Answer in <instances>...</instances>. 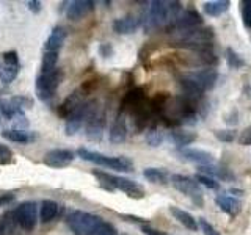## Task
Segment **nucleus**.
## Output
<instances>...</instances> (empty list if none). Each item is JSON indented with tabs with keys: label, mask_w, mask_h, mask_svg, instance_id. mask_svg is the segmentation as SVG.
Returning <instances> with one entry per match:
<instances>
[{
	"label": "nucleus",
	"mask_w": 251,
	"mask_h": 235,
	"mask_svg": "<svg viewBox=\"0 0 251 235\" xmlns=\"http://www.w3.org/2000/svg\"><path fill=\"white\" fill-rule=\"evenodd\" d=\"M5 234H6V216L0 218V235H5Z\"/></svg>",
	"instance_id": "49"
},
{
	"label": "nucleus",
	"mask_w": 251,
	"mask_h": 235,
	"mask_svg": "<svg viewBox=\"0 0 251 235\" xmlns=\"http://www.w3.org/2000/svg\"><path fill=\"white\" fill-rule=\"evenodd\" d=\"M14 199L13 194H6V196H0V206H6V204H10L11 201Z\"/></svg>",
	"instance_id": "48"
},
{
	"label": "nucleus",
	"mask_w": 251,
	"mask_h": 235,
	"mask_svg": "<svg viewBox=\"0 0 251 235\" xmlns=\"http://www.w3.org/2000/svg\"><path fill=\"white\" fill-rule=\"evenodd\" d=\"M75 159V155L69 149H52V151L46 152L43 157V163L46 166L53 168V169H61L69 166L73 160Z\"/></svg>",
	"instance_id": "10"
},
{
	"label": "nucleus",
	"mask_w": 251,
	"mask_h": 235,
	"mask_svg": "<svg viewBox=\"0 0 251 235\" xmlns=\"http://www.w3.org/2000/svg\"><path fill=\"white\" fill-rule=\"evenodd\" d=\"M242 19L245 27L251 28V0H243L242 2Z\"/></svg>",
	"instance_id": "36"
},
{
	"label": "nucleus",
	"mask_w": 251,
	"mask_h": 235,
	"mask_svg": "<svg viewBox=\"0 0 251 235\" xmlns=\"http://www.w3.org/2000/svg\"><path fill=\"white\" fill-rule=\"evenodd\" d=\"M179 154L184 157L185 160L198 163L201 166H206V164H212L214 163V155L202 151V149H180Z\"/></svg>",
	"instance_id": "16"
},
{
	"label": "nucleus",
	"mask_w": 251,
	"mask_h": 235,
	"mask_svg": "<svg viewBox=\"0 0 251 235\" xmlns=\"http://www.w3.org/2000/svg\"><path fill=\"white\" fill-rule=\"evenodd\" d=\"M91 107H93V104H90V102H82V104L66 118L65 133L68 137H73L78 130H80V127L86 122V119H88Z\"/></svg>",
	"instance_id": "9"
},
{
	"label": "nucleus",
	"mask_w": 251,
	"mask_h": 235,
	"mask_svg": "<svg viewBox=\"0 0 251 235\" xmlns=\"http://www.w3.org/2000/svg\"><path fill=\"white\" fill-rule=\"evenodd\" d=\"M239 143H240L242 146H251V127H247L245 130H243V132L240 133Z\"/></svg>",
	"instance_id": "43"
},
{
	"label": "nucleus",
	"mask_w": 251,
	"mask_h": 235,
	"mask_svg": "<svg viewBox=\"0 0 251 235\" xmlns=\"http://www.w3.org/2000/svg\"><path fill=\"white\" fill-rule=\"evenodd\" d=\"M0 121H2V119H0Z\"/></svg>",
	"instance_id": "51"
},
{
	"label": "nucleus",
	"mask_w": 251,
	"mask_h": 235,
	"mask_svg": "<svg viewBox=\"0 0 251 235\" xmlns=\"http://www.w3.org/2000/svg\"><path fill=\"white\" fill-rule=\"evenodd\" d=\"M200 174H204V176H209L212 179H222V180H234L235 176L229 169L226 168H218V166H214V164H206V166H200L198 168Z\"/></svg>",
	"instance_id": "21"
},
{
	"label": "nucleus",
	"mask_w": 251,
	"mask_h": 235,
	"mask_svg": "<svg viewBox=\"0 0 251 235\" xmlns=\"http://www.w3.org/2000/svg\"><path fill=\"white\" fill-rule=\"evenodd\" d=\"M58 63V52H44L43 61H41V72H50L57 69Z\"/></svg>",
	"instance_id": "29"
},
{
	"label": "nucleus",
	"mask_w": 251,
	"mask_h": 235,
	"mask_svg": "<svg viewBox=\"0 0 251 235\" xmlns=\"http://www.w3.org/2000/svg\"><path fill=\"white\" fill-rule=\"evenodd\" d=\"M200 226H201V229L204 232V235H222L220 234L214 226H212L207 219H204V218H200Z\"/></svg>",
	"instance_id": "42"
},
{
	"label": "nucleus",
	"mask_w": 251,
	"mask_h": 235,
	"mask_svg": "<svg viewBox=\"0 0 251 235\" xmlns=\"http://www.w3.org/2000/svg\"><path fill=\"white\" fill-rule=\"evenodd\" d=\"M145 102V91L141 88H133L130 90L127 94H126V97L123 100V107H121V112H124L126 108H135L138 105H141Z\"/></svg>",
	"instance_id": "24"
},
{
	"label": "nucleus",
	"mask_w": 251,
	"mask_h": 235,
	"mask_svg": "<svg viewBox=\"0 0 251 235\" xmlns=\"http://www.w3.org/2000/svg\"><path fill=\"white\" fill-rule=\"evenodd\" d=\"M10 121L13 122V125H14V129H16V130H25V129L28 127L27 116H25V113L22 112V110H19V112H16Z\"/></svg>",
	"instance_id": "34"
},
{
	"label": "nucleus",
	"mask_w": 251,
	"mask_h": 235,
	"mask_svg": "<svg viewBox=\"0 0 251 235\" xmlns=\"http://www.w3.org/2000/svg\"><path fill=\"white\" fill-rule=\"evenodd\" d=\"M77 155L80 157L85 162H91L94 164H99V166H105L110 169H116V171H123V172H129L133 171V163L127 157H108L96 151H90V149L80 147L77 151Z\"/></svg>",
	"instance_id": "3"
},
{
	"label": "nucleus",
	"mask_w": 251,
	"mask_h": 235,
	"mask_svg": "<svg viewBox=\"0 0 251 235\" xmlns=\"http://www.w3.org/2000/svg\"><path fill=\"white\" fill-rule=\"evenodd\" d=\"M215 204L218 209L227 213L229 216H237L242 210V202L237 198H232V196H226V194H218L215 198Z\"/></svg>",
	"instance_id": "15"
},
{
	"label": "nucleus",
	"mask_w": 251,
	"mask_h": 235,
	"mask_svg": "<svg viewBox=\"0 0 251 235\" xmlns=\"http://www.w3.org/2000/svg\"><path fill=\"white\" fill-rule=\"evenodd\" d=\"M11 104L16 107V108H19V110H30V108H33V105H35V102H33V99L31 97H28V96H13L11 99Z\"/></svg>",
	"instance_id": "33"
},
{
	"label": "nucleus",
	"mask_w": 251,
	"mask_h": 235,
	"mask_svg": "<svg viewBox=\"0 0 251 235\" xmlns=\"http://www.w3.org/2000/svg\"><path fill=\"white\" fill-rule=\"evenodd\" d=\"M141 25V21L135 16H124L113 22V31L118 35H129L137 31L138 27Z\"/></svg>",
	"instance_id": "17"
},
{
	"label": "nucleus",
	"mask_w": 251,
	"mask_h": 235,
	"mask_svg": "<svg viewBox=\"0 0 251 235\" xmlns=\"http://www.w3.org/2000/svg\"><path fill=\"white\" fill-rule=\"evenodd\" d=\"M104 223V219L88 212L74 210L66 216V224L75 235H91L98 227Z\"/></svg>",
	"instance_id": "4"
},
{
	"label": "nucleus",
	"mask_w": 251,
	"mask_h": 235,
	"mask_svg": "<svg viewBox=\"0 0 251 235\" xmlns=\"http://www.w3.org/2000/svg\"><path fill=\"white\" fill-rule=\"evenodd\" d=\"M141 232H143L145 235H167L162 231H157V229H154V227H149L148 224L141 226Z\"/></svg>",
	"instance_id": "46"
},
{
	"label": "nucleus",
	"mask_w": 251,
	"mask_h": 235,
	"mask_svg": "<svg viewBox=\"0 0 251 235\" xmlns=\"http://www.w3.org/2000/svg\"><path fill=\"white\" fill-rule=\"evenodd\" d=\"M187 77L190 78V80H193L198 88H201L202 91H207L210 88H214L218 74H217V70L207 68V69H201V70H196V72L187 74Z\"/></svg>",
	"instance_id": "13"
},
{
	"label": "nucleus",
	"mask_w": 251,
	"mask_h": 235,
	"mask_svg": "<svg viewBox=\"0 0 251 235\" xmlns=\"http://www.w3.org/2000/svg\"><path fill=\"white\" fill-rule=\"evenodd\" d=\"M2 137L13 141V143H19V144H28L33 143L36 140V133L35 132H27V130H16V129H10V130H3Z\"/></svg>",
	"instance_id": "20"
},
{
	"label": "nucleus",
	"mask_w": 251,
	"mask_h": 235,
	"mask_svg": "<svg viewBox=\"0 0 251 235\" xmlns=\"http://www.w3.org/2000/svg\"><path fill=\"white\" fill-rule=\"evenodd\" d=\"M58 210L60 207L55 201L50 199L41 201V209H39V219H41V223H49L53 218H57Z\"/></svg>",
	"instance_id": "23"
},
{
	"label": "nucleus",
	"mask_w": 251,
	"mask_h": 235,
	"mask_svg": "<svg viewBox=\"0 0 251 235\" xmlns=\"http://www.w3.org/2000/svg\"><path fill=\"white\" fill-rule=\"evenodd\" d=\"M91 235H118V231H116V227L113 224L104 221Z\"/></svg>",
	"instance_id": "38"
},
{
	"label": "nucleus",
	"mask_w": 251,
	"mask_h": 235,
	"mask_svg": "<svg viewBox=\"0 0 251 235\" xmlns=\"http://www.w3.org/2000/svg\"><path fill=\"white\" fill-rule=\"evenodd\" d=\"M65 39H66V30L63 28L61 25H57L52 30V33L49 35V38L46 39L44 52H58L63 47Z\"/></svg>",
	"instance_id": "19"
},
{
	"label": "nucleus",
	"mask_w": 251,
	"mask_h": 235,
	"mask_svg": "<svg viewBox=\"0 0 251 235\" xmlns=\"http://www.w3.org/2000/svg\"><path fill=\"white\" fill-rule=\"evenodd\" d=\"M82 102H83V100H82V97H80V93H77V91L73 93V94H71V96L60 105V108H58V115L63 116V118L66 119V118H68L71 113H73L74 110L82 104Z\"/></svg>",
	"instance_id": "25"
},
{
	"label": "nucleus",
	"mask_w": 251,
	"mask_h": 235,
	"mask_svg": "<svg viewBox=\"0 0 251 235\" xmlns=\"http://www.w3.org/2000/svg\"><path fill=\"white\" fill-rule=\"evenodd\" d=\"M170 182L177 191L187 194L188 198L193 201V204H196V206H202V191L200 188V184L196 182L195 179H190L187 176H180V174H173L170 177Z\"/></svg>",
	"instance_id": "8"
},
{
	"label": "nucleus",
	"mask_w": 251,
	"mask_h": 235,
	"mask_svg": "<svg viewBox=\"0 0 251 235\" xmlns=\"http://www.w3.org/2000/svg\"><path fill=\"white\" fill-rule=\"evenodd\" d=\"M93 176L98 177L100 182V187L105 188L108 191L121 190L132 199H143L145 198L143 187L138 185L137 182H133V180L124 179L120 176H113V174H108V172H102V171H93Z\"/></svg>",
	"instance_id": "2"
},
{
	"label": "nucleus",
	"mask_w": 251,
	"mask_h": 235,
	"mask_svg": "<svg viewBox=\"0 0 251 235\" xmlns=\"http://www.w3.org/2000/svg\"><path fill=\"white\" fill-rule=\"evenodd\" d=\"M180 33L182 35H180V38H179V46L196 50V52L209 50L210 41L214 39V30H212L210 27L192 28V30L180 31Z\"/></svg>",
	"instance_id": "5"
},
{
	"label": "nucleus",
	"mask_w": 251,
	"mask_h": 235,
	"mask_svg": "<svg viewBox=\"0 0 251 235\" xmlns=\"http://www.w3.org/2000/svg\"><path fill=\"white\" fill-rule=\"evenodd\" d=\"M14 221L18 223L24 231H33L38 223V206L33 201H25L19 204L13 212Z\"/></svg>",
	"instance_id": "7"
},
{
	"label": "nucleus",
	"mask_w": 251,
	"mask_h": 235,
	"mask_svg": "<svg viewBox=\"0 0 251 235\" xmlns=\"http://www.w3.org/2000/svg\"><path fill=\"white\" fill-rule=\"evenodd\" d=\"M182 13L179 2H163V0H154L149 6L143 27L146 31L155 30L159 27L171 25L176 21L177 16Z\"/></svg>",
	"instance_id": "1"
},
{
	"label": "nucleus",
	"mask_w": 251,
	"mask_h": 235,
	"mask_svg": "<svg viewBox=\"0 0 251 235\" xmlns=\"http://www.w3.org/2000/svg\"><path fill=\"white\" fill-rule=\"evenodd\" d=\"M3 61L6 63V66H19V57L16 50H10L3 53Z\"/></svg>",
	"instance_id": "41"
},
{
	"label": "nucleus",
	"mask_w": 251,
	"mask_h": 235,
	"mask_svg": "<svg viewBox=\"0 0 251 235\" xmlns=\"http://www.w3.org/2000/svg\"><path fill=\"white\" fill-rule=\"evenodd\" d=\"M143 176H145L146 180H149V182H152V184L165 185V184L168 182L167 172H165L163 169H159V168H146L143 171Z\"/></svg>",
	"instance_id": "28"
},
{
	"label": "nucleus",
	"mask_w": 251,
	"mask_h": 235,
	"mask_svg": "<svg viewBox=\"0 0 251 235\" xmlns=\"http://www.w3.org/2000/svg\"><path fill=\"white\" fill-rule=\"evenodd\" d=\"M13 162V151L5 144H0V164H10Z\"/></svg>",
	"instance_id": "40"
},
{
	"label": "nucleus",
	"mask_w": 251,
	"mask_h": 235,
	"mask_svg": "<svg viewBox=\"0 0 251 235\" xmlns=\"http://www.w3.org/2000/svg\"><path fill=\"white\" fill-rule=\"evenodd\" d=\"M215 137L220 141H225V143H232V141L237 138V132L235 130H215Z\"/></svg>",
	"instance_id": "39"
},
{
	"label": "nucleus",
	"mask_w": 251,
	"mask_h": 235,
	"mask_svg": "<svg viewBox=\"0 0 251 235\" xmlns=\"http://www.w3.org/2000/svg\"><path fill=\"white\" fill-rule=\"evenodd\" d=\"M171 140L175 141V144L184 149L185 146L192 144L196 140V133L187 132V130H175V132H171Z\"/></svg>",
	"instance_id": "27"
},
{
	"label": "nucleus",
	"mask_w": 251,
	"mask_h": 235,
	"mask_svg": "<svg viewBox=\"0 0 251 235\" xmlns=\"http://www.w3.org/2000/svg\"><path fill=\"white\" fill-rule=\"evenodd\" d=\"M63 80V72L61 69H53L50 72H41L36 77V97L43 102L50 100L55 93H57L58 86Z\"/></svg>",
	"instance_id": "6"
},
{
	"label": "nucleus",
	"mask_w": 251,
	"mask_h": 235,
	"mask_svg": "<svg viewBox=\"0 0 251 235\" xmlns=\"http://www.w3.org/2000/svg\"><path fill=\"white\" fill-rule=\"evenodd\" d=\"M16 112H19V108H16L11 104L10 99H0V113H2L6 119H11Z\"/></svg>",
	"instance_id": "35"
},
{
	"label": "nucleus",
	"mask_w": 251,
	"mask_h": 235,
	"mask_svg": "<svg viewBox=\"0 0 251 235\" xmlns=\"http://www.w3.org/2000/svg\"><path fill=\"white\" fill-rule=\"evenodd\" d=\"M200 25H202V18L200 16V13L195 10H185L177 16L176 21L170 25V28L185 31V30L196 28Z\"/></svg>",
	"instance_id": "12"
},
{
	"label": "nucleus",
	"mask_w": 251,
	"mask_h": 235,
	"mask_svg": "<svg viewBox=\"0 0 251 235\" xmlns=\"http://www.w3.org/2000/svg\"><path fill=\"white\" fill-rule=\"evenodd\" d=\"M226 61H227V65H229V68L232 69H240L245 66V61H243L240 55L234 49H231V47L226 49Z\"/></svg>",
	"instance_id": "31"
},
{
	"label": "nucleus",
	"mask_w": 251,
	"mask_h": 235,
	"mask_svg": "<svg viewBox=\"0 0 251 235\" xmlns=\"http://www.w3.org/2000/svg\"><path fill=\"white\" fill-rule=\"evenodd\" d=\"M146 143L151 146V147H157V146H160L163 143V133L160 130H157V129H149L146 132Z\"/></svg>",
	"instance_id": "32"
},
{
	"label": "nucleus",
	"mask_w": 251,
	"mask_h": 235,
	"mask_svg": "<svg viewBox=\"0 0 251 235\" xmlns=\"http://www.w3.org/2000/svg\"><path fill=\"white\" fill-rule=\"evenodd\" d=\"M99 53H100L104 58H110V57L113 55V46L110 44V43L100 44V47H99Z\"/></svg>",
	"instance_id": "44"
},
{
	"label": "nucleus",
	"mask_w": 251,
	"mask_h": 235,
	"mask_svg": "<svg viewBox=\"0 0 251 235\" xmlns=\"http://www.w3.org/2000/svg\"><path fill=\"white\" fill-rule=\"evenodd\" d=\"M229 2L227 0H212V2L204 3V13L209 16H222L229 10Z\"/></svg>",
	"instance_id": "26"
},
{
	"label": "nucleus",
	"mask_w": 251,
	"mask_h": 235,
	"mask_svg": "<svg viewBox=\"0 0 251 235\" xmlns=\"http://www.w3.org/2000/svg\"><path fill=\"white\" fill-rule=\"evenodd\" d=\"M195 180L198 184H202L204 187L210 188V190H218V182L215 179H212L209 176H204V174H196L195 176Z\"/></svg>",
	"instance_id": "37"
},
{
	"label": "nucleus",
	"mask_w": 251,
	"mask_h": 235,
	"mask_svg": "<svg viewBox=\"0 0 251 235\" xmlns=\"http://www.w3.org/2000/svg\"><path fill=\"white\" fill-rule=\"evenodd\" d=\"M27 8L31 11V13H35L38 14L39 11H41V8H43V3L41 2H38V0H28V2L25 3Z\"/></svg>",
	"instance_id": "45"
},
{
	"label": "nucleus",
	"mask_w": 251,
	"mask_h": 235,
	"mask_svg": "<svg viewBox=\"0 0 251 235\" xmlns=\"http://www.w3.org/2000/svg\"><path fill=\"white\" fill-rule=\"evenodd\" d=\"M170 213L175 216L184 227H187L188 231H196V229H198V223H196V219L190 213H188V212L179 209L176 206H171L170 207Z\"/></svg>",
	"instance_id": "22"
},
{
	"label": "nucleus",
	"mask_w": 251,
	"mask_h": 235,
	"mask_svg": "<svg viewBox=\"0 0 251 235\" xmlns=\"http://www.w3.org/2000/svg\"><path fill=\"white\" fill-rule=\"evenodd\" d=\"M18 75H19V66H5L0 69V82L5 85L14 82Z\"/></svg>",
	"instance_id": "30"
},
{
	"label": "nucleus",
	"mask_w": 251,
	"mask_h": 235,
	"mask_svg": "<svg viewBox=\"0 0 251 235\" xmlns=\"http://www.w3.org/2000/svg\"><path fill=\"white\" fill-rule=\"evenodd\" d=\"M94 105V102H93ZM105 127V115L98 107H91L88 119H86V137L93 141H99L102 138V132Z\"/></svg>",
	"instance_id": "11"
},
{
	"label": "nucleus",
	"mask_w": 251,
	"mask_h": 235,
	"mask_svg": "<svg viewBox=\"0 0 251 235\" xmlns=\"http://www.w3.org/2000/svg\"><path fill=\"white\" fill-rule=\"evenodd\" d=\"M123 218H126L127 221H135V223H141L145 226V223H148L145 218H140V216H133V215H121Z\"/></svg>",
	"instance_id": "47"
},
{
	"label": "nucleus",
	"mask_w": 251,
	"mask_h": 235,
	"mask_svg": "<svg viewBox=\"0 0 251 235\" xmlns=\"http://www.w3.org/2000/svg\"><path fill=\"white\" fill-rule=\"evenodd\" d=\"M108 138L113 144H120V143H123V141H126V138H127V124H126L123 113H120L116 116L115 122L112 124V127H110Z\"/></svg>",
	"instance_id": "18"
},
{
	"label": "nucleus",
	"mask_w": 251,
	"mask_h": 235,
	"mask_svg": "<svg viewBox=\"0 0 251 235\" xmlns=\"http://www.w3.org/2000/svg\"><path fill=\"white\" fill-rule=\"evenodd\" d=\"M0 69H2V68H0Z\"/></svg>",
	"instance_id": "52"
},
{
	"label": "nucleus",
	"mask_w": 251,
	"mask_h": 235,
	"mask_svg": "<svg viewBox=\"0 0 251 235\" xmlns=\"http://www.w3.org/2000/svg\"><path fill=\"white\" fill-rule=\"evenodd\" d=\"M93 10H94L93 0H75V2L69 3L66 16L71 21H78V19L85 18V16Z\"/></svg>",
	"instance_id": "14"
},
{
	"label": "nucleus",
	"mask_w": 251,
	"mask_h": 235,
	"mask_svg": "<svg viewBox=\"0 0 251 235\" xmlns=\"http://www.w3.org/2000/svg\"><path fill=\"white\" fill-rule=\"evenodd\" d=\"M229 193H232V194H237V196H242V193H243V191H242V190H234V188H232V190H231Z\"/></svg>",
	"instance_id": "50"
}]
</instances>
